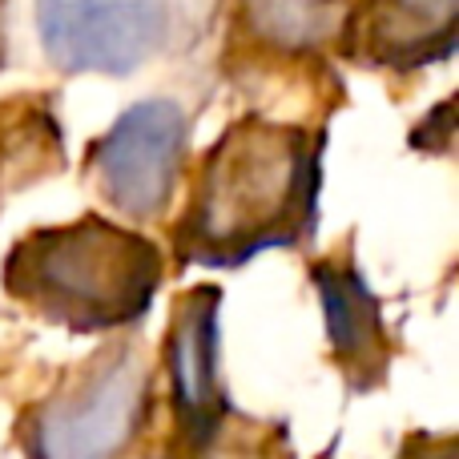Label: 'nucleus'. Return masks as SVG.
Listing matches in <instances>:
<instances>
[{
  "mask_svg": "<svg viewBox=\"0 0 459 459\" xmlns=\"http://www.w3.org/2000/svg\"><path fill=\"white\" fill-rule=\"evenodd\" d=\"M351 0H234V32L262 56L310 61L339 48Z\"/></svg>",
  "mask_w": 459,
  "mask_h": 459,
  "instance_id": "1a4fd4ad",
  "label": "nucleus"
},
{
  "mask_svg": "<svg viewBox=\"0 0 459 459\" xmlns=\"http://www.w3.org/2000/svg\"><path fill=\"white\" fill-rule=\"evenodd\" d=\"M158 367L142 334H117L16 420L24 459H129L153 423Z\"/></svg>",
  "mask_w": 459,
  "mask_h": 459,
  "instance_id": "7ed1b4c3",
  "label": "nucleus"
},
{
  "mask_svg": "<svg viewBox=\"0 0 459 459\" xmlns=\"http://www.w3.org/2000/svg\"><path fill=\"white\" fill-rule=\"evenodd\" d=\"M323 129L262 113L234 117L206 145L169 234L178 270H242L274 250H307L323 198Z\"/></svg>",
  "mask_w": 459,
  "mask_h": 459,
  "instance_id": "f257e3e1",
  "label": "nucleus"
},
{
  "mask_svg": "<svg viewBox=\"0 0 459 459\" xmlns=\"http://www.w3.org/2000/svg\"><path fill=\"white\" fill-rule=\"evenodd\" d=\"M407 145L428 158H447L455 145V97H444L436 109H428V117H420V126L411 129Z\"/></svg>",
  "mask_w": 459,
  "mask_h": 459,
  "instance_id": "9d476101",
  "label": "nucleus"
},
{
  "mask_svg": "<svg viewBox=\"0 0 459 459\" xmlns=\"http://www.w3.org/2000/svg\"><path fill=\"white\" fill-rule=\"evenodd\" d=\"M342 56L371 73H420L459 48V0H351Z\"/></svg>",
  "mask_w": 459,
  "mask_h": 459,
  "instance_id": "6e6552de",
  "label": "nucleus"
},
{
  "mask_svg": "<svg viewBox=\"0 0 459 459\" xmlns=\"http://www.w3.org/2000/svg\"><path fill=\"white\" fill-rule=\"evenodd\" d=\"M4 4L8 0H0V69H4Z\"/></svg>",
  "mask_w": 459,
  "mask_h": 459,
  "instance_id": "f8f14e48",
  "label": "nucleus"
},
{
  "mask_svg": "<svg viewBox=\"0 0 459 459\" xmlns=\"http://www.w3.org/2000/svg\"><path fill=\"white\" fill-rule=\"evenodd\" d=\"M166 282V250L105 214L32 226L4 254V294L69 334H117L145 323Z\"/></svg>",
  "mask_w": 459,
  "mask_h": 459,
  "instance_id": "f03ea898",
  "label": "nucleus"
},
{
  "mask_svg": "<svg viewBox=\"0 0 459 459\" xmlns=\"http://www.w3.org/2000/svg\"><path fill=\"white\" fill-rule=\"evenodd\" d=\"M307 274L318 294L334 371L342 375L347 391H355V395L379 391L391 375V363H395V339H391L387 318H383V299L371 290L351 246L331 258H315Z\"/></svg>",
  "mask_w": 459,
  "mask_h": 459,
  "instance_id": "0eeeda50",
  "label": "nucleus"
},
{
  "mask_svg": "<svg viewBox=\"0 0 459 459\" xmlns=\"http://www.w3.org/2000/svg\"><path fill=\"white\" fill-rule=\"evenodd\" d=\"M161 379L174 411V455H190L238 411L222 375V290L214 282L178 294L161 339Z\"/></svg>",
  "mask_w": 459,
  "mask_h": 459,
  "instance_id": "423d86ee",
  "label": "nucleus"
},
{
  "mask_svg": "<svg viewBox=\"0 0 459 459\" xmlns=\"http://www.w3.org/2000/svg\"><path fill=\"white\" fill-rule=\"evenodd\" d=\"M395 459H459L455 431H407Z\"/></svg>",
  "mask_w": 459,
  "mask_h": 459,
  "instance_id": "9b49d317",
  "label": "nucleus"
},
{
  "mask_svg": "<svg viewBox=\"0 0 459 459\" xmlns=\"http://www.w3.org/2000/svg\"><path fill=\"white\" fill-rule=\"evenodd\" d=\"M190 109L169 93L117 113V121L85 145V178L105 210L134 226L161 222L190 166Z\"/></svg>",
  "mask_w": 459,
  "mask_h": 459,
  "instance_id": "20e7f679",
  "label": "nucleus"
},
{
  "mask_svg": "<svg viewBox=\"0 0 459 459\" xmlns=\"http://www.w3.org/2000/svg\"><path fill=\"white\" fill-rule=\"evenodd\" d=\"M186 16V0H32L37 45L65 77H134L174 48Z\"/></svg>",
  "mask_w": 459,
  "mask_h": 459,
  "instance_id": "39448f33",
  "label": "nucleus"
},
{
  "mask_svg": "<svg viewBox=\"0 0 459 459\" xmlns=\"http://www.w3.org/2000/svg\"><path fill=\"white\" fill-rule=\"evenodd\" d=\"M129 459H178L174 452H161V455H129Z\"/></svg>",
  "mask_w": 459,
  "mask_h": 459,
  "instance_id": "ddd939ff",
  "label": "nucleus"
}]
</instances>
